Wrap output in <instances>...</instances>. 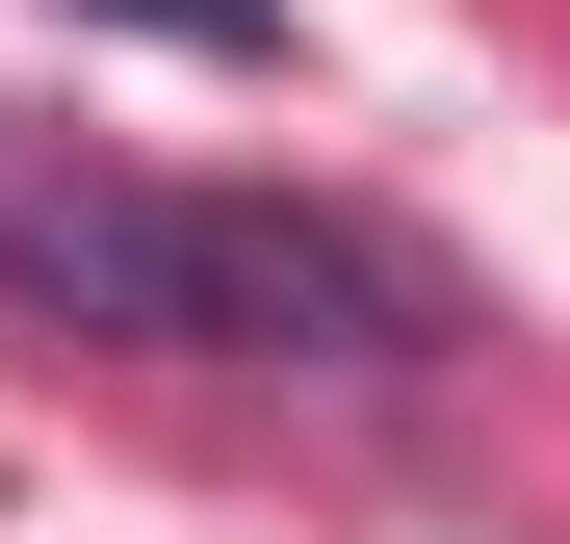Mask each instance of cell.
Here are the masks:
<instances>
[{
	"label": "cell",
	"instance_id": "cell-2",
	"mask_svg": "<svg viewBox=\"0 0 570 544\" xmlns=\"http://www.w3.org/2000/svg\"><path fill=\"white\" fill-rule=\"evenodd\" d=\"M0 286H27L52 337H156V363H208V208L181 181H0Z\"/></svg>",
	"mask_w": 570,
	"mask_h": 544
},
{
	"label": "cell",
	"instance_id": "cell-1",
	"mask_svg": "<svg viewBox=\"0 0 570 544\" xmlns=\"http://www.w3.org/2000/svg\"><path fill=\"white\" fill-rule=\"evenodd\" d=\"M441 259L363 234V208H285V181H234L208 208V363H441Z\"/></svg>",
	"mask_w": 570,
	"mask_h": 544
},
{
	"label": "cell",
	"instance_id": "cell-3",
	"mask_svg": "<svg viewBox=\"0 0 570 544\" xmlns=\"http://www.w3.org/2000/svg\"><path fill=\"white\" fill-rule=\"evenodd\" d=\"M78 27H156V52H285V0H78Z\"/></svg>",
	"mask_w": 570,
	"mask_h": 544
}]
</instances>
